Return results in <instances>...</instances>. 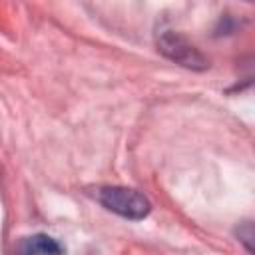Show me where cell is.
<instances>
[{
	"label": "cell",
	"instance_id": "obj_2",
	"mask_svg": "<svg viewBox=\"0 0 255 255\" xmlns=\"http://www.w3.org/2000/svg\"><path fill=\"white\" fill-rule=\"evenodd\" d=\"M157 50L171 62L189 68V70H205L209 66L207 58L193 46L189 44L181 34L173 30H163L157 36Z\"/></svg>",
	"mask_w": 255,
	"mask_h": 255
},
{
	"label": "cell",
	"instance_id": "obj_1",
	"mask_svg": "<svg viewBox=\"0 0 255 255\" xmlns=\"http://www.w3.org/2000/svg\"><path fill=\"white\" fill-rule=\"evenodd\" d=\"M94 197L108 211H112L124 219H131V221H139V219L147 217L151 211L149 199L143 193L129 189V187H118V185L98 187Z\"/></svg>",
	"mask_w": 255,
	"mask_h": 255
},
{
	"label": "cell",
	"instance_id": "obj_3",
	"mask_svg": "<svg viewBox=\"0 0 255 255\" xmlns=\"http://www.w3.org/2000/svg\"><path fill=\"white\" fill-rule=\"evenodd\" d=\"M16 255H64V247L54 237L46 233H36L20 239Z\"/></svg>",
	"mask_w": 255,
	"mask_h": 255
},
{
	"label": "cell",
	"instance_id": "obj_4",
	"mask_svg": "<svg viewBox=\"0 0 255 255\" xmlns=\"http://www.w3.org/2000/svg\"><path fill=\"white\" fill-rule=\"evenodd\" d=\"M237 237H239V241L247 247V251L253 253V223H251V221H245L243 225H239Z\"/></svg>",
	"mask_w": 255,
	"mask_h": 255
}]
</instances>
